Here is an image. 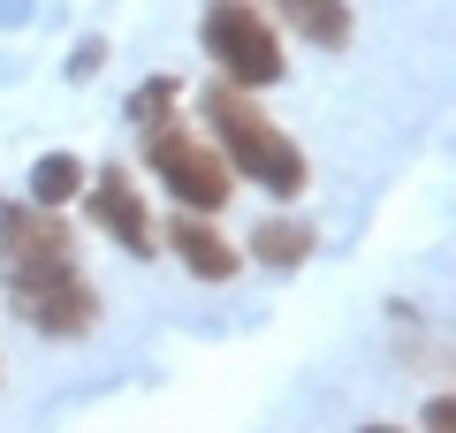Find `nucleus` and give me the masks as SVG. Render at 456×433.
Segmentation results:
<instances>
[{"label":"nucleus","instance_id":"nucleus-1","mask_svg":"<svg viewBox=\"0 0 456 433\" xmlns=\"http://www.w3.org/2000/svg\"><path fill=\"white\" fill-rule=\"evenodd\" d=\"M206 122H213V137H221L228 176L259 183V191H274V198L305 191V152H297V137L244 92V84H228V77L213 84V92H206Z\"/></svg>","mask_w":456,"mask_h":433},{"label":"nucleus","instance_id":"nucleus-2","mask_svg":"<svg viewBox=\"0 0 456 433\" xmlns=\"http://www.w3.org/2000/svg\"><path fill=\"white\" fill-rule=\"evenodd\" d=\"M206 53L221 61V77L228 84H244V92H259V84H274L281 69V38H274V23L251 8V0H213L206 8Z\"/></svg>","mask_w":456,"mask_h":433},{"label":"nucleus","instance_id":"nucleus-3","mask_svg":"<svg viewBox=\"0 0 456 433\" xmlns=\"http://www.w3.org/2000/svg\"><path fill=\"white\" fill-rule=\"evenodd\" d=\"M8 297H16V312L38 335H84L99 320V297L77 274V258H61V266H8Z\"/></svg>","mask_w":456,"mask_h":433},{"label":"nucleus","instance_id":"nucleus-4","mask_svg":"<svg viewBox=\"0 0 456 433\" xmlns=\"http://www.w3.org/2000/svg\"><path fill=\"white\" fill-rule=\"evenodd\" d=\"M145 160H152V176H160L167 191H175V206H183V213H221V206H228V191H236L228 160L213 152V144L183 137L175 122L145 137Z\"/></svg>","mask_w":456,"mask_h":433},{"label":"nucleus","instance_id":"nucleus-5","mask_svg":"<svg viewBox=\"0 0 456 433\" xmlns=\"http://www.w3.org/2000/svg\"><path fill=\"white\" fill-rule=\"evenodd\" d=\"M0 258L8 266H61V258H77L69 221L53 206H0Z\"/></svg>","mask_w":456,"mask_h":433},{"label":"nucleus","instance_id":"nucleus-6","mask_svg":"<svg viewBox=\"0 0 456 433\" xmlns=\"http://www.w3.org/2000/svg\"><path fill=\"white\" fill-rule=\"evenodd\" d=\"M84 191H92L99 228H107V236H122V251H137V258L152 251V213H145V198H137V183L122 176V167H107V176H84Z\"/></svg>","mask_w":456,"mask_h":433},{"label":"nucleus","instance_id":"nucleus-7","mask_svg":"<svg viewBox=\"0 0 456 433\" xmlns=\"http://www.w3.org/2000/svg\"><path fill=\"white\" fill-rule=\"evenodd\" d=\"M167 243H175V258L198 274V282H228V274L244 266V251L221 236V228L206 221V213H175V228H167Z\"/></svg>","mask_w":456,"mask_h":433},{"label":"nucleus","instance_id":"nucleus-8","mask_svg":"<svg viewBox=\"0 0 456 433\" xmlns=\"http://www.w3.org/2000/svg\"><path fill=\"white\" fill-rule=\"evenodd\" d=\"M274 16L305 46H350V0H274Z\"/></svg>","mask_w":456,"mask_h":433},{"label":"nucleus","instance_id":"nucleus-9","mask_svg":"<svg viewBox=\"0 0 456 433\" xmlns=\"http://www.w3.org/2000/svg\"><path fill=\"white\" fill-rule=\"evenodd\" d=\"M77 191H84V160H69V152H46V160L31 167V206H53V213H61Z\"/></svg>","mask_w":456,"mask_h":433},{"label":"nucleus","instance_id":"nucleus-10","mask_svg":"<svg viewBox=\"0 0 456 433\" xmlns=\"http://www.w3.org/2000/svg\"><path fill=\"white\" fill-rule=\"evenodd\" d=\"M251 251H259L266 266H305L312 258V228L305 221H266L259 236H251Z\"/></svg>","mask_w":456,"mask_h":433},{"label":"nucleus","instance_id":"nucleus-11","mask_svg":"<svg viewBox=\"0 0 456 433\" xmlns=\"http://www.w3.org/2000/svg\"><path fill=\"white\" fill-rule=\"evenodd\" d=\"M175 99H183V92H175L167 77H160V84H145V92H137V129H145V137H152V129H167V114H175Z\"/></svg>","mask_w":456,"mask_h":433},{"label":"nucleus","instance_id":"nucleus-12","mask_svg":"<svg viewBox=\"0 0 456 433\" xmlns=\"http://www.w3.org/2000/svg\"><path fill=\"white\" fill-rule=\"evenodd\" d=\"M99 61H107V46H99V38H84V46H77V61H69V77H92Z\"/></svg>","mask_w":456,"mask_h":433},{"label":"nucleus","instance_id":"nucleus-13","mask_svg":"<svg viewBox=\"0 0 456 433\" xmlns=\"http://www.w3.org/2000/svg\"><path fill=\"white\" fill-rule=\"evenodd\" d=\"M365 433H395V426H365Z\"/></svg>","mask_w":456,"mask_h":433}]
</instances>
